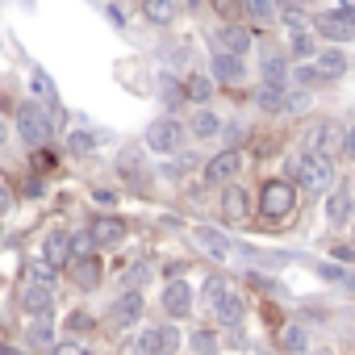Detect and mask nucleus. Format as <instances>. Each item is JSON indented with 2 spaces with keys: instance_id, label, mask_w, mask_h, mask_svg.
Listing matches in <instances>:
<instances>
[{
  "instance_id": "1",
  "label": "nucleus",
  "mask_w": 355,
  "mask_h": 355,
  "mask_svg": "<svg viewBox=\"0 0 355 355\" xmlns=\"http://www.w3.org/2000/svg\"><path fill=\"white\" fill-rule=\"evenodd\" d=\"M17 134L30 146H46L51 134H55V121H51V113L38 101H26V105H17Z\"/></svg>"
},
{
  "instance_id": "2",
  "label": "nucleus",
  "mask_w": 355,
  "mask_h": 355,
  "mask_svg": "<svg viewBox=\"0 0 355 355\" xmlns=\"http://www.w3.org/2000/svg\"><path fill=\"white\" fill-rule=\"evenodd\" d=\"M297 180L305 193H326L334 184V155H301L297 159Z\"/></svg>"
},
{
  "instance_id": "3",
  "label": "nucleus",
  "mask_w": 355,
  "mask_h": 355,
  "mask_svg": "<svg viewBox=\"0 0 355 355\" xmlns=\"http://www.w3.org/2000/svg\"><path fill=\"white\" fill-rule=\"evenodd\" d=\"M184 138H189V130L175 121V117H159V121H150L146 125V150H155V155H175L184 146Z\"/></svg>"
},
{
  "instance_id": "4",
  "label": "nucleus",
  "mask_w": 355,
  "mask_h": 355,
  "mask_svg": "<svg viewBox=\"0 0 355 355\" xmlns=\"http://www.w3.org/2000/svg\"><path fill=\"white\" fill-rule=\"evenodd\" d=\"M293 205H297V189H293L288 180H268V184H263V193H259V214H263L268 222H284V218L293 214Z\"/></svg>"
},
{
  "instance_id": "5",
  "label": "nucleus",
  "mask_w": 355,
  "mask_h": 355,
  "mask_svg": "<svg viewBox=\"0 0 355 355\" xmlns=\"http://www.w3.org/2000/svg\"><path fill=\"white\" fill-rule=\"evenodd\" d=\"M334 142H338V150H343V130H338L334 121H309V125H305V134H301L305 155H330V150H334Z\"/></svg>"
},
{
  "instance_id": "6",
  "label": "nucleus",
  "mask_w": 355,
  "mask_h": 355,
  "mask_svg": "<svg viewBox=\"0 0 355 355\" xmlns=\"http://www.w3.org/2000/svg\"><path fill=\"white\" fill-rule=\"evenodd\" d=\"M318 34L326 42H351L355 38V9H334V13H318Z\"/></svg>"
},
{
  "instance_id": "7",
  "label": "nucleus",
  "mask_w": 355,
  "mask_h": 355,
  "mask_svg": "<svg viewBox=\"0 0 355 355\" xmlns=\"http://www.w3.org/2000/svg\"><path fill=\"white\" fill-rule=\"evenodd\" d=\"M30 92H34V101L51 113V121L59 125V121H63V117H59V92H55V80H51L42 67H34V71H30Z\"/></svg>"
},
{
  "instance_id": "8",
  "label": "nucleus",
  "mask_w": 355,
  "mask_h": 355,
  "mask_svg": "<svg viewBox=\"0 0 355 355\" xmlns=\"http://www.w3.org/2000/svg\"><path fill=\"white\" fill-rule=\"evenodd\" d=\"M138 318H142V297H138V288H134V293H121V297L113 301V309H109V326H113V330H130Z\"/></svg>"
},
{
  "instance_id": "9",
  "label": "nucleus",
  "mask_w": 355,
  "mask_h": 355,
  "mask_svg": "<svg viewBox=\"0 0 355 355\" xmlns=\"http://www.w3.org/2000/svg\"><path fill=\"white\" fill-rule=\"evenodd\" d=\"M239 167H243V155L239 150H222V155H214L205 163V180L209 184H230L234 175H239Z\"/></svg>"
},
{
  "instance_id": "10",
  "label": "nucleus",
  "mask_w": 355,
  "mask_h": 355,
  "mask_svg": "<svg viewBox=\"0 0 355 355\" xmlns=\"http://www.w3.org/2000/svg\"><path fill=\"white\" fill-rule=\"evenodd\" d=\"M163 309H167V318H189L193 313V288L184 280H171L163 288Z\"/></svg>"
},
{
  "instance_id": "11",
  "label": "nucleus",
  "mask_w": 355,
  "mask_h": 355,
  "mask_svg": "<svg viewBox=\"0 0 355 355\" xmlns=\"http://www.w3.org/2000/svg\"><path fill=\"white\" fill-rule=\"evenodd\" d=\"M193 239L201 243V251H205V255H214V259H234V243H230L222 230H214V226H197V230H193Z\"/></svg>"
},
{
  "instance_id": "12",
  "label": "nucleus",
  "mask_w": 355,
  "mask_h": 355,
  "mask_svg": "<svg viewBox=\"0 0 355 355\" xmlns=\"http://www.w3.org/2000/svg\"><path fill=\"white\" fill-rule=\"evenodd\" d=\"M42 263H51L55 272L67 268V263H71V234H63V230L46 234V243H42Z\"/></svg>"
},
{
  "instance_id": "13",
  "label": "nucleus",
  "mask_w": 355,
  "mask_h": 355,
  "mask_svg": "<svg viewBox=\"0 0 355 355\" xmlns=\"http://www.w3.org/2000/svg\"><path fill=\"white\" fill-rule=\"evenodd\" d=\"M209 76H214V80H222V84H239L247 71H243V59H239V55L218 51V55H214V63H209Z\"/></svg>"
},
{
  "instance_id": "14",
  "label": "nucleus",
  "mask_w": 355,
  "mask_h": 355,
  "mask_svg": "<svg viewBox=\"0 0 355 355\" xmlns=\"http://www.w3.org/2000/svg\"><path fill=\"white\" fill-rule=\"evenodd\" d=\"M88 234L96 239V247H113V243L125 239V222H121V218H96V222L88 226Z\"/></svg>"
},
{
  "instance_id": "15",
  "label": "nucleus",
  "mask_w": 355,
  "mask_h": 355,
  "mask_svg": "<svg viewBox=\"0 0 355 355\" xmlns=\"http://www.w3.org/2000/svg\"><path fill=\"white\" fill-rule=\"evenodd\" d=\"M67 268H71V280H76L80 288H96V284H101V259H96V255H80V259H71Z\"/></svg>"
},
{
  "instance_id": "16",
  "label": "nucleus",
  "mask_w": 355,
  "mask_h": 355,
  "mask_svg": "<svg viewBox=\"0 0 355 355\" xmlns=\"http://www.w3.org/2000/svg\"><path fill=\"white\" fill-rule=\"evenodd\" d=\"M247 209H251V197H247L239 184L222 193V218H226V222H243V218H247Z\"/></svg>"
},
{
  "instance_id": "17",
  "label": "nucleus",
  "mask_w": 355,
  "mask_h": 355,
  "mask_svg": "<svg viewBox=\"0 0 355 355\" xmlns=\"http://www.w3.org/2000/svg\"><path fill=\"white\" fill-rule=\"evenodd\" d=\"M251 42H255V38H251L247 26H226V30H222V51H226V55H239V59H243V55L251 51Z\"/></svg>"
},
{
  "instance_id": "18",
  "label": "nucleus",
  "mask_w": 355,
  "mask_h": 355,
  "mask_svg": "<svg viewBox=\"0 0 355 355\" xmlns=\"http://www.w3.org/2000/svg\"><path fill=\"white\" fill-rule=\"evenodd\" d=\"M326 218H330V226H347V222H351V189H334V193H330Z\"/></svg>"
},
{
  "instance_id": "19",
  "label": "nucleus",
  "mask_w": 355,
  "mask_h": 355,
  "mask_svg": "<svg viewBox=\"0 0 355 355\" xmlns=\"http://www.w3.org/2000/svg\"><path fill=\"white\" fill-rule=\"evenodd\" d=\"M21 301H26L30 313H51V284H34V280H30Z\"/></svg>"
},
{
  "instance_id": "20",
  "label": "nucleus",
  "mask_w": 355,
  "mask_h": 355,
  "mask_svg": "<svg viewBox=\"0 0 355 355\" xmlns=\"http://www.w3.org/2000/svg\"><path fill=\"white\" fill-rule=\"evenodd\" d=\"M313 67L322 71V80H330V76H343V71H347V55L330 46V51H322V55H318V63H313Z\"/></svg>"
},
{
  "instance_id": "21",
  "label": "nucleus",
  "mask_w": 355,
  "mask_h": 355,
  "mask_svg": "<svg viewBox=\"0 0 355 355\" xmlns=\"http://www.w3.org/2000/svg\"><path fill=\"white\" fill-rule=\"evenodd\" d=\"M214 313H218L222 326H239V322H243V301H239L234 293H226V297L214 305Z\"/></svg>"
},
{
  "instance_id": "22",
  "label": "nucleus",
  "mask_w": 355,
  "mask_h": 355,
  "mask_svg": "<svg viewBox=\"0 0 355 355\" xmlns=\"http://www.w3.org/2000/svg\"><path fill=\"white\" fill-rule=\"evenodd\" d=\"M284 92H288V88H280V84H263L259 96H255V105L268 109V113H284Z\"/></svg>"
},
{
  "instance_id": "23",
  "label": "nucleus",
  "mask_w": 355,
  "mask_h": 355,
  "mask_svg": "<svg viewBox=\"0 0 355 355\" xmlns=\"http://www.w3.org/2000/svg\"><path fill=\"white\" fill-rule=\"evenodd\" d=\"M284 80H288L284 55H263V84H280V88H284Z\"/></svg>"
},
{
  "instance_id": "24",
  "label": "nucleus",
  "mask_w": 355,
  "mask_h": 355,
  "mask_svg": "<svg viewBox=\"0 0 355 355\" xmlns=\"http://www.w3.org/2000/svg\"><path fill=\"white\" fill-rule=\"evenodd\" d=\"M51 338H55L51 313H34V322H30V343H34V347H46Z\"/></svg>"
},
{
  "instance_id": "25",
  "label": "nucleus",
  "mask_w": 355,
  "mask_h": 355,
  "mask_svg": "<svg viewBox=\"0 0 355 355\" xmlns=\"http://www.w3.org/2000/svg\"><path fill=\"white\" fill-rule=\"evenodd\" d=\"M142 9H146V17H150L155 26H167L171 13H175V0H142Z\"/></svg>"
},
{
  "instance_id": "26",
  "label": "nucleus",
  "mask_w": 355,
  "mask_h": 355,
  "mask_svg": "<svg viewBox=\"0 0 355 355\" xmlns=\"http://www.w3.org/2000/svg\"><path fill=\"white\" fill-rule=\"evenodd\" d=\"M163 351V330L155 326V330H142L138 334V343H134V355H159Z\"/></svg>"
},
{
  "instance_id": "27",
  "label": "nucleus",
  "mask_w": 355,
  "mask_h": 355,
  "mask_svg": "<svg viewBox=\"0 0 355 355\" xmlns=\"http://www.w3.org/2000/svg\"><path fill=\"white\" fill-rule=\"evenodd\" d=\"M197 138H214L218 134V117L209 113V109H197V117H193V125H189Z\"/></svg>"
},
{
  "instance_id": "28",
  "label": "nucleus",
  "mask_w": 355,
  "mask_h": 355,
  "mask_svg": "<svg viewBox=\"0 0 355 355\" xmlns=\"http://www.w3.org/2000/svg\"><path fill=\"white\" fill-rule=\"evenodd\" d=\"M226 297V280L222 276H209L205 284H201V305H218Z\"/></svg>"
},
{
  "instance_id": "29",
  "label": "nucleus",
  "mask_w": 355,
  "mask_h": 355,
  "mask_svg": "<svg viewBox=\"0 0 355 355\" xmlns=\"http://www.w3.org/2000/svg\"><path fill=\"white\" fill-rule=\"evenodd\" d=\"M96 146V134H88V130H76V134H67V150L71 155H88Z\"/></svg>"
},
{
  "instance_id": "30",
  "label": "nucleus",
  "mask_w": 355,
  "mask_h": 355,
  "mask_svg": "<svg viewBox=\"0 0 355 355\" xmlns=\"http://www.w3.org/2000/svg\"><path fill=\"white\" fill-rule=\"evenodd\" d=\"M293 55H301V59H309V55H318V42L305 34V30H297L293 34Z\"/></svg>"
},
{
  "instance_id": "31",
  "label": "nucleus",
  "mask_w": 355,
  "mask_h": 355,
  "mask_svg": "<svg viewBox=\"0 0 355 355\" xmlns=\"http://www.w3.org/2000/svg\"><path fill=\"white\" fill-rule=\"evenodd\" d=\"M189 96H193V101H209V96H214V80L193 76V80H189Z\"/></svg>"
},
{
  "instance_id": "32",
  "label": "nucleus",
  "mask_w": 355,
  "mask_h": 355,
  "mask_svg": "<svg viewBox=\"0 0 355 355\" xmlns=\"http://www.w3.org/2000/svg\"><path fill=\"white\" fill-rule=\"evenodd\" d=\"M96 251V239L84 230V234H71V259H80V255H92Z\"/></svg>"
},
{
  "instance_id": "33",
  "label": "nucleus",
  "mask_w": 355,
  "mask_h": 355,
  "mask_svg": "<svg viewBox=\"0 0 355 355\" xmlns=\"http://www.w3.org/2000/svg\"><path fill=\"white\" fill-rule=\"evenodd\" d=\"M280 343H284V351H301L305 347V330L301 326H284L280 330Z\"/></svg>"
},
{
  "instance_id": "34",
  "label": "nucleus",
  "mask_w": 355,
  "mask_h": 355,
  "mask_svg": "<svg viewBox=\"0 0 355 355\" xmlns=\"http://www.w3.org/2000/svg\"><path fill=\"white\" fill-rule=\"evenodd\" d=\"M189 343H193V351H197V355H214V351H218V338H214L209 330H197Z\"/></svg>"
},
{
  "instance_id": "35",
  "label": "nucleus",
  "mask_w": 355,
  "mask_h": 355,
  "mask_svg": "<svg viewBox=\"0 0 355 355\" xmlns=\"http://www.w3.org/2000/svg\"><path fill=\"white\" fill-rule=\"evenodd\" d=\"M193 167H197V159H193V155H180V159L163 163V175H184V171H193Z\"/></svg>"
},
{
  "instance_id": "36",
  "label": "nucleus",
  "mask_w": 355,
  "mask_h": 355,
  "mask_svg": "<svg viewBox=\"0 0 355 355\" xmlns=\"http://www.w3.org/2000/svg\"><path fill=\"white\" fill-rule=\"evenodd\" d=\"M305 101H309L305 92H284V113H301V109H305Z\"/></svg>"
},
{
  "instance_id": "37",
  "label": "nucleus",
  "mask_w": 355,
  "mask_h": 355,
  "mask_svg": "<svg viewBox=\"0 0 355 355\" xmlns=\"http://www.w3.org/2000/svg\"><path fill=\"white\" fill-rule=\"evenodd\" d=\"M243 5H247L251 17H268L272 13V0H243Z\"/></svg>"
},
{
  "instance_id": "38",
  "label": "nucleus",
  "mask_w": 355,
  "mask_h": 355,
  "mask_svg": "<svg viewBox=\"0 0 355 355\" xmlns=\"http://www.w3.org/2000/svg\"><path fill=\"white\" fill-rule=\"evenodd\" d=\"M293 76H297V84H318V80H322V71H318V67H297Z\"/></svg>"
},
{
  "instance_id": "39",
  "label": "nucleus",
  "mask_w": 355,
  "mask_h": 355,
  "mask_svg": "<svg viewBox=\"0 0 355 355\" xmlns=\"http://www.w3.org/2000/svg\"><path fill=\"white\" fill-rule=\"evenodd\" d=\"M146 280V263H134V268H125V284H142Z\"/></svg>"
},
{
  "instance_id": "40",
  "label": "nucleus",
  "mask_w": 355,
  "mask_h": 355,
  "mask_svg": "<svg viewBox=\"0 0 355 355\" xmlns=\"http://www.w3.org/2000/svg\"><path fill=\"white\" fill-rule=\"evenodd\" d=\"M343 155H351V159H355V130H347V134H343Z\"/></svg>"
},
{
  "instance_id": "41",
  "label": "nucleus",
  "mask_w": 355,
  "mask_h": 355,
  "mask_svg": "<svg viewBox=\"0 0 355 355\" xmlns=\"http://www.w3.org/2000/svg\"><path fill=\"white\" fill-rule=\"evenodd\" d=\"M51 355H84V351H80V347H76V343H59V347H55V351H51Z\"/></svg>"
},
{
  "instance_id": "42",
  "label": "nucleus",
  "mask_w": 355,
  "mask_h": 355,
  "mask_svg": "<svg viewBox=\"0 0 355 355\" xmlns=\"http://www.w3.org/2000/svg\"><path fill=\"white\" fill-rule=\"evenodd\" d=\"M71 326H76V330H88V326H92V318H88V313H71Z\"/></svg>"
},
{
  "instance_id": "43",
  "label": "nucleus",
  "mask_w": 355,
  "mask_h": 355,
  "mask_svg": "<svg viewBox=\"0 0 355 355\" xmlns=\"http://www.w3.org/2000/svg\"><path fill=\"white\" fill-rule=\"evenodd\" d=\"M9 209V197H5V189H0V214H5Z\"/></svg>"
},
{
  "instance_id": "44",
  "label": "nucleus",
  "mask_w": 355,
  "mask_h": 355,
  "mask_svg": "<svg viewBox=\"0 0 355 355\" xmlns=\"http://www.w3.org/2000/svg\"><path fill=\"white\" fill-rule=\"evenodd\" d=\"M0 355H21V351H13V347H5V343H0Z\"/></svg>"
},
{
  "instance_id": "45",
  "label": "nucleus",
  "mask_w": 355,
  "mask_h": 355,
  "mask_svg": "<svg viewBox=\"0 0 355 355\" xmlns=\"http://www.w3.org/2000/svg\"><path fill=\"white\" fill-rule=\"evenodd\" d=\"M343 9H355V0H343Z\"/></svg>"
},
{
  "instance_id": "46",
  "label": "nucleus",
  "mask_w": 355,
  "mask_h": 355,
  "mask_svg": "<svg viewBox=\"0 0 355 355\" xmlns=\"http://www.w3.org/2000/svg\"><path fill=\"white\" fill-rule=\"evenodd\" d=\"M0 142H5V121H0Z\"/></svg>"
},
{
  "instance_id": "47",
  "label": "nucleus",
  "mask_w": 355,
  "mask_h": 355,
  "mask_svg": "<svg viewBox=\"0 0 355 355\" xmlns=\"http://www.w3.org/2000/svg\"><path fill=\"white\" fill-rule=\"evenodd\" d=\"M301 5H313V0H301Z\"/></svg>"
},
{
  "instance_id": "48",
  "label": "nucleus",
  "mask_w": 355,
  "mask_h": 355,
  "mask_svg": "<svg viewBox=\"0 0 355 355\" xmlns=\"http://www.w3.org/2000/svg\"><path fill=\"white\" fill-rule=\"evenodd\" d=\"M193 5H197V0H193Z\"/></svg>"
}]
</instances>
